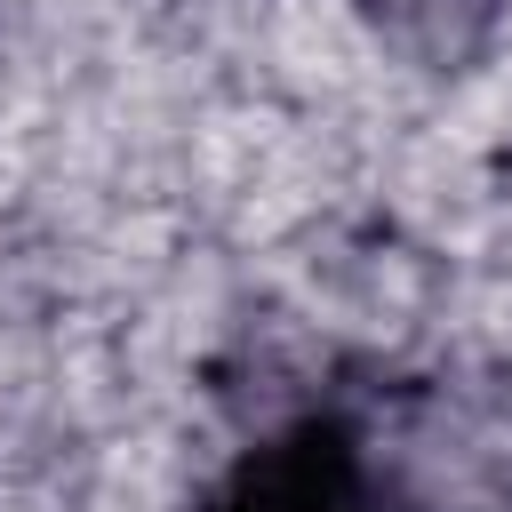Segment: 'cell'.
I'll use <instances>...</instances> for the list:
<instances>
[{
	"label": "cell",
	"instance_id": "obj_1",
	"mask_svg": "<svg viewBox=\"0 0 512 512\" xmlns=\"http://www.w3.org/2000/svg\"><path fill=\"white\" fill-rule=\"evenodd\" d=\"M200 512H376V480L336 416H304L248 448Z\"/></svg>",
	"mask_w": 512,
	"mask_h": 512
},
{
	"label": "cell",
	"instance_id": "obj_2",
	"mask_svg": "<svg viewBox=\"0 0 512 512\" xmlns=\"http://www.w3.org/2000/svg\"><path fill=\"white\" fill-rule=\"evenodd\" d=\"M368 8H392V24L432 16V24H448V32H456V8H480V0H368Z\"/></svg>",
	"mask_w": 512,
	"mask_h": 512
}]
</instances>
